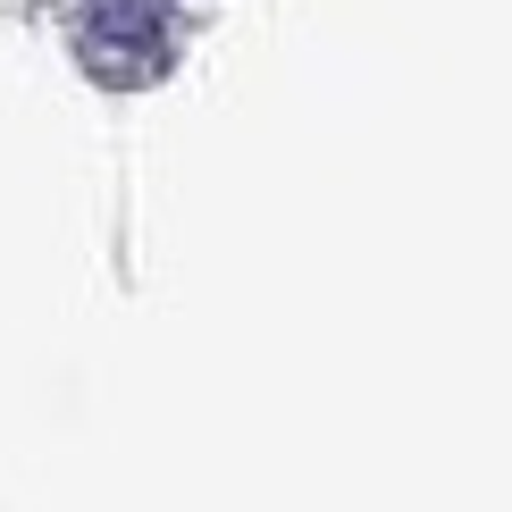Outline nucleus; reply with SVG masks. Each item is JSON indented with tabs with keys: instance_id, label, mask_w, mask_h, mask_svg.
<instances>
[{
	"instance_id": "f257e3e1",
	"label": "nucleus",
	"mask_w": 512,
	"mask_h": 512,
	"mask_svg": "<svg viewBox=\"0 0 512 512\" xmlns=\"http://www.w3.org/2000/svg\"><path fill=\"white\" fill-rule=\"evenodd\" d=\"M76 51H84V68L101 84L135 93V84L168 76V59H177V17H168V0H84L76 9Z\"/></svg>"
}]
</instances>
